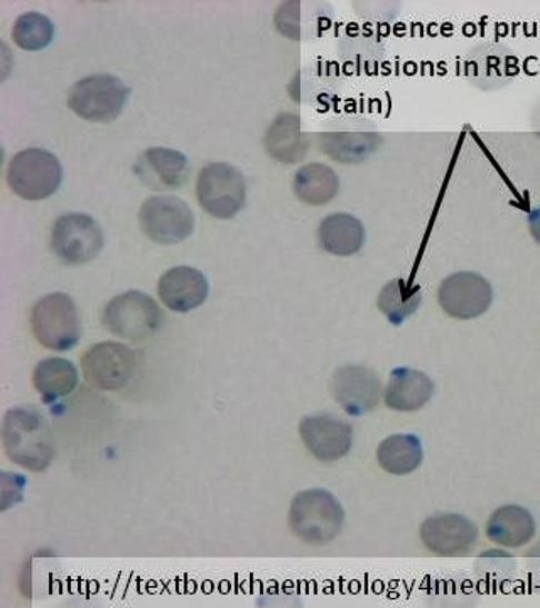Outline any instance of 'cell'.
I'll return each mask as SVG.
<instances>
[{"instance_id":"9","label":"cell","mask_w":540,"mask_h":608,"mask_svg":"<svg viewBox=\"0 0 540 608\" xmlns=\"http://www.w3.org/2000/svg\"><path fill=\"white\" fill-rule=\"evenodd\" d=\"M139 226L152 242L176 246L190 239L193 233L194 213L183 198L156 195L142 203Z\"/></svg>"},{"instance_id":"17","label":"cell","mask_w":540,"mask_h":608,"mask_svg":"<svg viewBox=\"0 0 540 608\" xmlns=\"http://www.w3.org/2000/svg\"><path fill=\"white\" fill-rule=\"evenodd\" d=\"M434 390L428 373L411 367H397L383 389V401L392 411L416 412L431 401Z\"/></svg>"},{"instance_id":"19","label":"cell","mask_w":540,"mask_h":608,"mask_svg":"<svg viewBox=\"0 0 540 608\" xmlns=\"http://www.w3.org/2000/svg\"><path fill=\"white\" fill-rule=\"evenodd\" d=\"M267 155L282 165H298L308 155L309 139L301 117L282 112L270 123L263 138Z\"/></svg>"},{"instance_id":"25","label":"cell","mask_w":540,"mask_h":608,"mask_svg":"<svg viewBox=\"0 0 540 608\" xmlns=\"http://www.w3.org/2000/svg\"><path fill=\"white\" fill-rule=\"evenodd\" d=\"M424 460V448L422 441L416 435L402 432V435H392L386 440L380 441L377 448V461L380 468L387 474L403 477L412 474L421 467Z\"/></svg>"},{"instance_id":"1","label":"cell","mask_w":540,"mask_h":608,"mask_svg":"<svg viewBox=\"0 0 540 608\" xmlns=\"http://www.w3.org/2000/svg\"><path fill=\"white\" fill-rule=\"evenodd\" d=\"M2 445L9 460L29 471H44L53 464V432L34 406L9 409L2 421Z\"/></svg>"},{"instance_id":"15","label":"cell","mask_w":540,"mask_h":608,"mask_svg":"<svg viewBox=\"0 0 540 608\" xmlns=\"http://www.w3.org/2000/svg\"><path fill=\"white\" fill-rule=\"evenodd\" d=\"M210 295L207 276L190 266L169 269L159 278L158 296L168 310L190 313L197 310Z\"/></svg>"},{"instance_id":"4","label":"cell","mask_w":540,"mask_h":608,"mask_svg":"<svg viewBox=\"0 0 540 608\" xmlns=\"http://www.w3.org/2000/svg\"><path fill=\"white\" fill-rule=\"evenodd\" d=\"M31 328L38 343L53 352L74 349L81 338L77 305L67 292H51L36 302Z\"/></svg>"},{"instance_id":"21","label":"cell","mask_w":540,"mask_h":608,"mask_svg":"<svg viewBox=\"0 0 540 608\" xmlns=\"http://www.w3.org/2000/svg\"><path fill=\"white\" fill-rule=\"evenodd\" d=\"M536 519L520 506H503L491 514L487 522V536L503 548H520L536 538Z\"/></svg>"},{"instance_id":"22","label":"cell","mask_w":540,"mask_h":608,"mask_svg":"<svg viewBox=\"0 0 540 608\" xmlns=\"http://www.w3.org/2000/svg\"><path fill=\"white\" fill-rule=\"evenodd\" d=\"M366 237V227L350 213L328 215L318 229L321 249L337 257H350L360 252Z\"/></svg>"},{"instance_id":"6","label":"cell","mask_w":540,"mask_h":608,"mask_svg":"<svg viewBox=\"0 0 540 608\" xmlns=\"http://www.w3.org/2000/svg\"><path fill=\"white\" fill-rule=\"evenodd\" d=\"M102 323L109 333L123 340L144 341L161 330L164 313L146 292L127 291L107 302Z\"/></svg>"},{"instance_id":"12","label":"cell","mask_w":540,"mask_h":608,"mask_svg":"<svg viewBox=\"0 0 540 608\" xmlns=\"http://www.w3.org/2000/svg\"><path fill=\"white\" fill-rule=\"evenodd\" d=\"M439 307L457 320H474L490 310L493 288L478 272L461 271L448 276L439 286Z\"/></svg>"},{"instance_id":"20","label":"cell","mask_w":540,"mask_h":608,"mask_svg":"<svg viewBox=\"0 0 540 608\" xmlns=\"http://www.w3.org/2000/svg\"><path fill=\"white\" fill-rule=\"evenodd\" d=\"M382 144L379 132L372 130H333L318 139L320 151L341 165H360Z\"/></svg>"},{"instance_id":"16","label":"cell","mask_w":540,"mask_h":608,"mask_svg":"<svg viewBox=\"0 0 540 608\" xmlns=\"http://www.w3.org/2000/svg\"><path fill=\"white\" fill-rule=\"evenodd\" d=\"M133 172L152 190H178L190 178V161L176 149L151 148L139 156Z\"/></svg>"},{"instance_id":"3","label":"cell","mask_w":540,"mask_h":608,"mask_svg":"<svg viewBox=\"0 0 540 608\" xmlns=\"http://www.w3.org/2000/svg\"><path fill=\"white\" fill-rule=\"evenodd\" d=\"M130 89L113 74L100 73L81 78L68 92V107L88 122L110 123L122 116Z\"/></svg>"},{"instance_id":"28","label":"cell","mask_w":540,"mask_h":608,"mask_svg":"<svg viewBox=\"0 0 540 608\" xmlns=\"http://www.w3.org/2000/svg\"><path fill=\"white\" fill-rule=\"evenodd\" d=\"M529 232L532 239L540 243V207L529 215Z\"/></svg>"},{"instance_id":"8","label":"cell","mask_w":540,"mask_h":608,"mask_svg":"<svg viewBox=\"0 0 540 608\" xmlns=\"http://www.w3.org/2000/svg\"><path fill=\"white\" fill-rule=\"evenodd\" d=\"M141 366V353L119 341L92 345L81 357L84 380L96 389L109 392L123 389Z\"/></svg>"},{"instance_id":"23","label":"cell","mask_w":540,"mask_h":608,"mask_svg":"<svg viewBox=\"0 0 540 608\" xmlns=\"http://www.w3.org/2000/svg\"><path fill=\"white\" fill-rule=\"evenodd\" d=\"M80 382V372L70 360L61 357L41 360L32 372V383L47 405L58 402L73 392Z\"/></svg>"},{"instance_id":"26","label":"cell","mask_w":540,"mask_h":608,"mask_svg":"<svg viewBox=\"0 0 540 608\" xmlns=\"http://www.w3.org/2000/svg\"><path fill=\"white\" fill-rule=\"evenodd\" d=\"M422 302V289L409 279L396 278L387 282L377 299L380 313L389 320L393 327H400L408 321Z\"/></svg>"},{"instance_id":"18","label":"cell","mask_w":540,"mask_h":608,"mask_svg":"<svg viewBox=\"0 0 540 608\" xmlns=\"http://www.w3.org/2000/svg\"><path fill=\"white\" fill-rule=\"evenodd\" d=\"M274 24L279 34L284 38L306 42L320 38L327 31L330 14L327 12V6L318 2L289 0L276 11Z\"/></svg>"},{"instance_id":"2","label":"cell","mask_w":540,"mask_h":608,"mask_svg":"<svg viewBox=\"0 0 540 608\" xmlns=\"http://www.w3.org/2000/svg\"><path fill=\"white\" fill-rule=\"evenodd\" d=\"M343 525V506L328 490L308 489L292 497L289 528L306 545H328L340 535Z\"/></svg>"},{"instance_id":"24","label":"cell","mask_w":540,"mask_h":608,"mask_svg":"<svg viewBox=\"0 0 540 608\" xmlns=\"http://www.w3.org/2000/svg\"><path fill=\"white\" fill-rule=\"evenodd\" d=\"M292 190L298 200L308 207H323L337 197L340 178L330 166L311 162L296 171Z\"/></svg>"},{"instance_id":"14","label":"cell","mask_w":540,"mask_h":608,"mask_svg":"<svg viewBox=\"0 0 540 608\" xmlns=\"http://www.w3.org/2000/svg\"><path fill=\"white\" fill-rule=\"evenodd\" d=\"M419 535L428 551L444 558L467 555L478 541L477 526L461 514H434L422 522Z\"/></svg>"},{"instance_id":"7","label":"cell","mask_w":540,"mask_h":608,"mask_svg":"<svg viewBox=\"0 0 540 608\" xmlns=\"http://www.w3.org/2000/svg\"><path fill=\"white\" fill-rule=\"evenodd\" d=\"M197 197L213 219L232 220L246 207V178L229 162H211L198 175Z\"/></svg>"},{"instance_id":"10","label":"cell","mask_w":540,"mask_h":608,"mask_svg":"<svg viewBox=\"0 0 540 608\" xmlns=\"http://www.w3.org/2000/svg\"><path fill=\"white\" fill-rule=\"evenodd\" d=\"M103 243L102 227L87 213L61 215L51 229V249L64 265H87L99 257Z\"/></svg>"},{"instance_id":"5","label":"cell","mask_w":540,"mask_h":608,"mask_svg":"<svg viewBox=\"0 0 540 608\" xmlns=\"http://www.w3.org/2000/svg\"><path fill=\"white\" fill-rule=\"evenodd\" d=\"M61 181L63 168L60 159L47 149H22L9 162V188L22 200H47L60 190Z\"/></svg>"},{"instance_id":"11","label":"cell","mask_w":540,"mask_h":608,"mask_svg":"<svg viewBox=\"0 0 540 608\" xmlns=\"http://www.w3.org/2000/svg\"><path fill=\"white\" fill-rule=\"evenodd\" d=\"M331 398L348 416H366L379 408L382 380L376 370L363 366H344L330 380Z\"/></svg>"},{"instance_id":"13","label":"cell","mask_w":540,"mask_h":608,"mask_svg":"<svg viewBox=\"0 0 540 608\" xmlns=\"http://www.w3.org/2000/svg\"><path fill=\"white\" fill-rule=\"evenodd\" d=\"M299 437L306 450L321 464L341 460L353 447V428L350 422L330 412L302 418L299 422Z\"/></svg>"},{"instance_id":"27","label":"cell","mask_w":540,"mask_h":608,"mask_svg":"<svg viewBox=\"0 0 540 608\" xmlns=\"http://www.w3.org/2000/svg\"><path fill=\"white\" fill-rule=\"evenodd\" d=\"M12 41L24 51H41L50 47L54 38V24L41 12H24L12 26Z\"/></svg>"}]
</instances>
